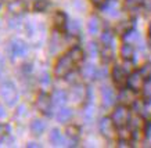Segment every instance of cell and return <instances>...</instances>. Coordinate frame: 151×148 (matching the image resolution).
<instances>
[{
    "label": "cell",
    "instance_id": "obj_1",
    "mask_svg": "<svg viewBox=\"0 0 151 148\" xmlns=\"http://www.w3.org/2000/svg\"><path fill=\"white\" fill-rule=\"evenodd\" d=\"M0 96L3 98V101L7 104V105H14L17 100H18V92H17V89L14 86V83L11 82H3V83L0 84Z\"/></svg>",
    "mask_w": 151,
    "mask_h": 148
},
{
    "label": "cell",
    "instance_id": "obj_2",
    "mask_svg": "<svg viewBox=\"0 0 151 148\" xmlns=\"http://www.w3.org/2000/svg\"><path fill=\"white\" fill-rule=\"evenodd\" d=\"M73 65H75V62L71 60V57H69L68 54L64 57H61V58L57 61V64H55V68H54L55 76H57V78H65V76L72 71Z\"/></svg>",
    "mask_w": 151,
    "mask_h": 148
},
{
    "label": "cell",
    "instance_id": "obj_3",
    "mask_svg": "<svg viewBox=\"0 0 151 148\" xmlns=\"http://www.w3.org/2000/svg\"><path fill=\"white\" fill-rule=\"evenodd\" d=\"M130 119V112L126 107H118L112 114V122L118 127H124Z\"/></svg>",
    "mask_w": 151,
    "mask_h": 148
},
{
    "label": "cell",
    "instance_id": "obj_4",
    "mask_svg": "<svg viewBox=\"0 0 151 148\" xmlns=\"http://www.w3.org/2000/svg\"><path fill=\"white\" fill-rule=\"evenodd\" d=\"M51 97H49V94L46 93H40L37 96V100H36V108L42 114L45 115H50V111H51Z\"/></svg>",
    "mask_w": 151,
    "mask_h": 148
},
{
    "label": "cell",
    "instance_id": "obj_5",
    "mask_svg": "<svg viewBox=\"0 0 151 148\" xmlns=\"http://www.w3.org/2000/svg\"><path fill=\"white\" fill-rule=\"evenodd\" d=\"M100 133L104 136L105 139L112 140L115 137V125L112 119L110 118H104L100 122Z\"/></svg>",
    "mask_w": 151,
    "mask_h": 148
},
{
    "label": "cell",
    "instance_id": "obj_6",
    "mask_svg": "<svg viewBox=\"0 0 151 148\" xmlns=\"http://www.w3.org/2000/svg\"><path fill=\"white\" fill-rule=\"evenodd\" d=\"M9 51H10V54H11V57H24L27 54L28 47L22 40L15 39V40H13V42L10 43Z\"/></svg>",
    "mask_w": 151,
    "mask_h": 148
},
{
    "label": "cell",
    "instance_id": "obj_7",
    "mask_svg": "<svg viewBox=\"0 0 151 148\" xmlns=\"http://www.w3.org/2000/svg\"><path fill=\"white\" fill-rule=\"evenodd\" d=\"M112 80H114V83L118 87H124L126 84L128 76H126V72H125V69L122 66H119V65L114 66V69H112Z\"/></svg>",
    "mask_w": 151,
    "mask_h": 148
},
{
    "label": "cell",
    "instance_id": "obj_8",
    "mask_svg": "<svg viewBox=\"0 0 151 148\" xmlns=\"http://www.w3.org/2000/svg\"><path fill=\"white\" fill-rule=\"evenodd\" d=\"M126 83H128L129 89H132L133 92H137V90H140V89L143 87V84H144V78L142 76L140 72H133L128 78Z\"/></svg>",
    "mask_w": 151,
    "mask_h": 148
},
{
    "label": "cell",
    "instance_id": "obj_9",
    "mask_svg": "<svg viewBox=\"0 0 151 148\" xmlns=\"http://www.w3.org/2000/svg\"><path fill=\"white\" fill-rule=\"evenodd\" d=\"M7 9L11 14H22L24 11L27 10V4H25V1L24 0H13V1H10L9 6H7Z\"/></svg>",
    "mask_w": 151,
    "mask_h": 148
},
{
    "label": "cell",
    "instance_id": "obj_10",
    "mask_svg": "<svg viewBox=\"0 0 151 148\" xmlns=\"http://www.w3.org/2000/svg\"><path fill=\"white\" fill-rule=\"evenodd\" d=\"M101 98H103V105H104L105 108H108V107L112 105V104H114V101H115L112 89L107 87V86L101 89Z\"/></svg>",
    "mask_w": 151,
    "mask_h": 148
},
{
    "label": "cell",
    "instance_id": "obj_11",
    "mask_svg": "<svg viewBox=\"0 0 151 148\" xmlns=\"http://www.w3.org/2000/svg\"><path fill=\"white\" fill-rule=\"evenodd\" d=\"M119 101L122 102L124 105H130L136 101V96H134V92L132 89H126V90H122L121 94H119Z\"/></svg>",
    "mask_w": 151,
    "mask_h": 148
},
{
    "label": "cell",
    "instance_id": "obj_12",
    "mask_svg": "<svg viewBox=\"0 0 151 148\" xmlns=\"http://www.w3.org/2000/svg\"><path fill=\"white\" fill-rule=\"evenodd\" d=\"M82 75L85 79L92 80V79H96L99 76V71H97V68L93 64H86L82 69Z\"/></svg>",
    "mask_w": 151,
    "mask_h": 148
},
{
    "label": "cell",
    "instance_id": "obj_13",
    "mask_svg": "<svg viewBox=\"0 0 151 148\" xmlns=\"http://www.w3.org/2000/svg\"><path fill=\"white\" fill-rule=\"evenodd\" d=\"M67 100H68V97H67V93L64 90H54L51 101L54 102L57 107H63L67 102Z\"/></svg>",
    "mask_w": 151,
    "mask_h": 148
},
{
    "label": "cell",
    "instance_id": "obj_14",
    "mask_svg": "<svg viewBox=\"0 0 151 148\" xmlns=\"http://www.w3.org/2000/svg\"><path fill=\"white\" fill-rule=\"evenodd\" d=\"M121 56L124 58L125 61H130L134 56V50H133V47L130 43H125L124 46L121 47Z\"/></svg>",
    "mask_w": 151,
    "mask_h": 148
},
{
    "label": "cell",
    "instance_id": "obj_15",
    "mask_svg": "<svg viewBox=\"0 0 151 148\" xmlns=\"http://www.w3.org/2000/svg\"><path fill=\"white\" fill-rule=\"evenodd\" d=\"M54 25H55V28L57 29L63 31V29L67 26V15H65L64 13H61V11L55 13V15H54Z\"/></svg>",
    "mask_w": 151,
    "mask_h": 148
},
{
    "label": "cell",
    "instance_id": "obj_16",
    "mask_svg": "<svg viewBox=\"0 0 151 148\" xmlns=\"http://www.w3.org/2000/svg\"><path fill=\"white\" fill-rule=\"evenodd\" d=\"M50 143L54 145V147H60V145H64V137L61 136L57 129H53L50 133Z\"/></svg>",
    "mask_w": 151,
    "mask_h": 148
},
{
    "label": "cell",
    "instance_id": "obj_17",
    "mask_svg": "<svg viewBox=\"0 0 151 148\" xmlns=\"http://www.w3.org/2000/svg\"><path fill=\"white\" fill-rule=\"evenodd\" d=\"M71 118H72V111L69 108H61L57 114V120L60 123H67Z\"/></svg>",
    "mask_w": 151,
    "mask_h": 148
},
{
    "label": "cell",
    "instance_id": "obj_18",
    "mask_svg": "<svg viewBox=\"0 0 151 148\" xmlns=\"http://www.w3.org/2000/svg\"><path fill=\"white\" fill-rule=\"evenodd\" d=\"M87 29H89V33L90 35H96L100 31V22H99V18L97 17H92L87 22Z\"/></svg>",
    "mask_w": 151,
    "mask_h": 148
},
{
    "label": "cell",
    "instance_id": "obj_19",
    "mask_svg": "<svg viewBox=\"0 0 151 148\" xmlns=\"http://www.w3.org/2000/svg\"><path fill=\"white\" fill-rule=\"evenodd\" d=\"M43 130H45V123H43L42 120L35 119L32 123H31V132H32V134H35V136H40V134L43 133Z\"/></svg>",
    "mask_w": 151,
    "mask_h": 148
},
{
    "label": "cell",
    "instance_id": "obj_20",
    "mask_svg": "<svg viewBox=\"0 0 151 148\" xmlns=\"http://www.w3.org/2000/svg\"><path fill=\"white\" fill-rule=\"evenodd\" d=\"M68 56L71 57V60H72L75 64H79V62L83 60V51L81 50L79 47H73L72 50L68 53Z\"/></svg>",
    "mask_w": 151,
    "mask_h": 148
},
{
    "label": "cell",
    "instance_id": "obj_21",
    "mask_svg": "<svg viewBox=\"0 0 151 148\" xmlns=\"http://www.w3.org/2000/svg\"><path fill=\"white\" fill-rule=\"evenodd\" d=\"M86 94H87V90L83 87V86H78V87L73 89V100H75V101H82V100H85Z\"/></svg>",
    "mask_w": 151,
    "mask_h": 148
},
{
    "label": "cell",
    "instance_id": "obj_22",
    "mask_svg": "<svg viewBox=\"0 0 151 148\" xmlns=\"http://www.w3.org/2000/svg\"><path fill=\"white\" fill-rule=\"evenodd\" d=\"M49 6H50V1H49V0H36L35 4H33V9H35V11L43 13V11L47 10Z\"/></svg>",
    "mask_w": 151,
    "mask_h": 148
},
{
    "label": "cell",
    "instance_id": "obj_23",
    "mask_svg": "<svg viewBox=\"0 0 151 148\" xmlns=\"http://www.w3.org/2000/svg\"><path fill=\"white\" fill-rule=\"evenodd\" d=\"M144 0H125V7L128 10H136L143 4Z\"/></svg>",
    "mask_w": 151,
    "mask_h": 148
},
{
    "label": "cell",
    "instance_id": "obj_24",
    "mask_svg": "<svg viewBox=\"0 0 151 148\" xmlns=\"http://www.w3.org/2000/svg\"><path fill=\"white\" fill-rule=\"evenodd\" d=\"M139 39V32H136V31H128L126 32V35H125V40H126V43H130V42H136Z\"/></svg>",
    "mask_w": 151,
    "mask_h": 148
},
{
    "label": "cell",
    "instance_id": "obj_25",
    "mask_svg": "<svg viewBox=\"0 0 151 148\" xmlns=\"http://www.w3.org/2000/svg\"><path fill=\"white\" fill-rule=\"evenodd\" d=\"M132 26H133V24L130 22V21H128V22H122L116 26V31H118L119 33H126L128 31L132 29Z\"/></svg>",
    "mask_w": 151,
    "mask_h": 148
},
{
    "label": "cell",
    "instance_id": "obj_26",
    "mask_svg": "<svg viewBox=\"0 0 151 148\" xmlns=\"http://www.w3.org/2000/svg\"><path fill=\"white\" fill-rule=\"evenodd\" d=\"M67 134H68L71 139H76L79 136V127L78 126H68L67 127Z\"/></svg>",
    "mask_w": 151,
    "mask_h": 148
},
{
    "label": "cell",
    "instance_id": "obj_27",
    "mask_svg": "<svg viewBox=\"0 0 151 148\" xmlns=\"http://www.w3.org/2000/svg\"><path fill=\"white\" fill-rule=\"evenodd\" d=\"M101 42L104 43V46H111V43H112V33L111 32H104L101 35Z\"/></svg>",
    "mask_w": 151,
    "mask_h": 148
},
{
    "label": "cell",
    "instance_id": "obj_28",
    "mask_svg": "<svg viewBox=\"0 0 151 148\" xmlns=\"http://www.w3.org/2000/svg\"><path fill=\"white\" fill-rule=\"evenodd\" d=\"M139 72L142 74V76L144 79L151 78V64H146L144 66H142V69L139 71Z\"/></svg>",
    "mask_w": 151,
    "mask_h": 148
},
{
    "label": "cell",
    "instance_id": "obj_29",
    "mask_svg": "<svg viewBox=\"0 0 151 148\" xmlns=\"http://www.w3.org/2000/svg\"><path fill=\"white\" fill-rule=\"evenodd\" d=\"M111 58H112V51H111L110 46H105L104 50H103V60H104L105 62H108Z\"/></svg>",
    "mask_w": 151,
    "mask_h": 148
},
{
    "label": "cell",
    "instance_id": "obj_30",
    "mask_svg": "<svg viewBox=\"0 0 151 148\" xmlns=\"http://www.w3.org/2000/svg\"><path fill=\"white\" fill-rule=\"evenodd\" d=\"M9 132H10V127H9V125H4V123H0V141L4 139L6 136L9 134Z\"/></svg>",
    "mask_w": 151,
    "mask_h": 148
},
{
    "label": "cell",
    "instance_id": "obj_31",
    "mask_svg": "<svg viewBox=\"0 0 151 148\" xmlns=\"http://www.w3.org/2000/svg\"><path fill=\"white\" fill-rule=\"evenodd\" d=\"M69 32L72 33V35H76L79 32V24L76 21H72V22L69 24Z\"/></svg>",
    "mask_w": 151,
    "mask_h": 148
},
{
    "label": "cell",
    "instance_id": "obj_32",
    "mask_svg": "<svg viewBox=\"0 0 151 148\" xmlns=\"http://www.w3.org/2000/svg\"><path fill=\"white\" fill-rule=\"evenodd\" d=\"M87 50H89V54L92 57H94V56H97V44L96 43H89V46H87Z\"/></svg>",
    "mask_w": 151,
    "mask_h": 148
},
{
    "label": "cell",
    "instance_id": "obj_33",
    "mask_svg": "<svg viewBox=\"0 0 151 148\" xmlns=\"http://www.w3.org/2000/svg\"><path fill=\"white\" fill-rule=\"evenodd\" d=\"M143 87H144V97H146V98H151V83L143 84Z\"/></svg>",
    "mask_w": 151,
    "mask_h": 148
},
{
    "label": "cell",
    "instance_id": "obj_34",
    "mask_svg": "<svg viewBox=\"0 0 151 148\" xmlns=\"http://www.w3.org/2000/svg\"><path fill=\"white\" fill-rule=\"evenodd\" d=\"M107 11H108V14H111V15H118V10L115 9V3H111V6L107 7Z\"/></svg>",
    "mask_w": 151,
    "mask_h": 148
},
{
    "label": "cell",
    "instance_id": "obj_35",
    "mask_svg": "<svg viewBox=\"0 0 151 148\" xmlns=\"http://www.w3.org/2000/svg\"><path fill=\"white\" fill-rule=\"evenodd\" d=\"M92 1H93V4L97 6V7H104L108 0H92Z\"/></svg>",
    "mask_w": 151,
    "mask_h": 148
},
{
    "label": "cell",
    "instance_id": "obj_36",
    "mask_svg": "<svg viewBox=\"0 0 151 148\" xmlns=\"http://www.w3.org/2000/svg\"><path fill=\"white\" fill-rule=\"evenodd\" d=\"M3 71H4V61H3L1 56H0V75L3 74Z\"/></svg>",
    "mask_w": 151,
    "mask_h": 148
},
{
    "label": "cell",
    "instance_id": "obj_37",
    "mask_svg": "<svg viewBox=\"0 0 151 148\" xmlns=\"http://www.w3.org/2000/svg\"><path fill=\"white\" fill-rule=\"evenodd\" d=\"M28 147H39V144H36V143H29V144H28Z\"/></svg>",
    "mask_w": 151,
    "mask_h": 148
},
{
    "label": "cell",
    "instance_id": "obj_38",
    "mask_svg": "<svg viewBox=\"0 0 151 148\" xmlns=\"http://www.w3.org/2000/svg\"><path fill=\"white\" fill-rule=\"evenodd\" d=\"M148 33H150V36H151V24H150V26H148Z\"/></svg>",
    "mask_w": 151,
    "mask_h": 148
},
{
    "label": "cell",
    "instance_id": "obj_39",
    "mask_svg": "<svg viewBox=\"0 0 151 148\" xmlns=\"http://www.w3.org/2000/svg\"><path fill=\"white\" fill-rule=\"evenodd\" d=\"M0 6H1V0H0Z\"/></svg>",
    "mask_w": 151,
    "mask_h": 148
},
{
    "label": "cell",
    "instance_id": "obj_40",
    "mask_svg": "<svg viewBox=\"0 0 151 148\" xmlns=\"http://www.w3.org/2000/svg\"><path fill=\"white\" fill-rule=\"evenodd\" d=\"M150 47H151V40H150Z\"/></svg>",
    "mask_w": 151,
    "mask_h": 148
}]
</instances>
